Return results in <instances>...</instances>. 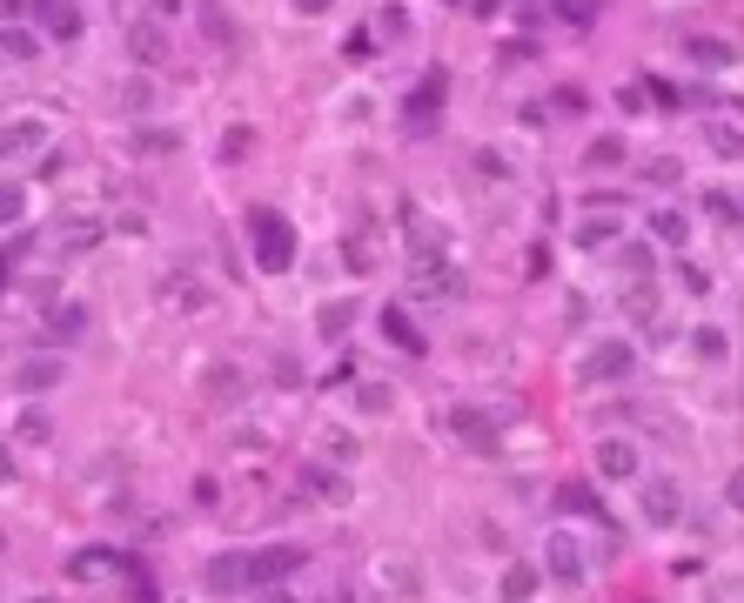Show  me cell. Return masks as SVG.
I'll return each mask as SVG.
<instances>
[{"instance_id": "44", "label": "cell", "mask_w": 744, "mask_h": 603, "mask_svg": "<svg viewBox=\"0 0 744 603\" xmlns=\"http://www.w3.org/2000/svg\"><path fill=\"white\" fill-rule=\"evenodd\" d=\"M322 7H329V0H295V14H322Z\"/></svg>"}, {"instance_id": "41", "label": "cell", "mask_w": 744, "mask_h": 603, "mask_svg": "<svg viewBox=\"0 0 744 603\" xmlns=\"http://www.w3.org/2000/svg\"><path fill=\"white\" fill-rule=\"evenodd\" d=\"M376 27H383V34H409V14H403V7H389V14H383Z\"/></svg>"}, {"instance_id": "21", "label": "cell", "mask_w": 744, "mask_h": 603, "mask_svg": "<svg viewBox=\"0 0 744 603\" xmlns=\"http://www.w3.org/2000/svg\"><path fill=\"white\" fill-rule=\"evenodd\" d=\"M651 242L684 248V242H691V222H684V215H664V208H657V215H651Z\"/></svg>"}, {"instance_id": "29", "label": "cell", "mask_w": 744, "mask_h": 603, "mask_svg": "<svg viewBox=\"0 0 744 603\" xmlns=\"http://www.w3.org/2000/svg\"><path fill=\"white\" fill-rule=\"evenodd\" d=\"M161 295H168V302H181V309H202V302H208L195 282H161Z\"/></svg>"}, {"instance_id": "28", "label": "cell", "mask_w": 744, "mask_h": 603, "mask_svg": "<svg viewBox=\"0 0 744 603\" xmlns=\"http://www.w3.org/2000/svg\"><path fill=\"white\" fill-rule=\"evenodd\" d=\"M0 54H14V61H34V34L7 27V34H0Z\"/></svg>"}, {"instance_id": "5", "label": "cell", "mask_w": 744, "mask_h": 603, "mask_svg": "<svg viewBox=\"0 0 744 603\" xmlns=\"http://www.w3.org/2000/svg\"><path fill=\"white\" fill-rule=\"evenodd\" d=\"M61 376H68V362H54V356H27L21 369H14V389H21V396H47V389H54Z\"/></svg>"}, {"instance_id": "11", "label": "cell", "mask_w": 744, "mask_h": 603, "mask_svg": "<svg viewBox=\"0 0 744 603\" xmlns=\"http://www.w3.org/2000/svg\"><path fill=\"white\" fill-rule=\"evenodd\" d=\"M114 570H121V550H74V557H68V577H74V583L114 577Z\"/></svg>"}, {"instance_id": "32", "label": "cell", "mask_w": 744, "mask_h": 603, "mask_svg": "<svg viewBox=\"0 0 744 603\" xmlns=\"http://www.w3.org/2000/svg\"><path fill=\"white\" fill-rule=\"evenodd\" d=\"M610 235H617V222H610V215H604V222H584V228H577V242H584V248H604Z\"/></svg>"}, {"instance_id": "37", "label": "cell", "mask_w": 744, "mask_h": 603, "mask_svg": "<svg viewBox=\"0 0 744 603\" xmlns=\"http://www.w3.org/2000/svg\"><path fill=\"white\" fill-rule=\"evenodd\" d=\"M208 396H242V376H235V369H215V382H208Z\"/></svg>"}, {"instance_id": "13", "label": "cell", "mask_w": 744, "mask_h": 603, "mask_svg": "<svg viewBox=\"0 0 744 603\" xmlns=\"http://www.w3.org/2000/svg\"><path fill=\"white\" fill-rule=\"evenodd\" d=\"M41 148H47L41 121H14V128L0 134V155H7V161H14V155H41Z\"/></svg>"}, {"instance_id": "30", "label": "cell", "mask_w": 744, "mask_h": 603, "mask_svg": "<svg viewBox=\"0 0 744 603\" xmlns=\"http://www.w3.org/2000/svg\"><path fill=\"white\" fill-rule=\"evenodd\" d=\"M21 208H27V195L14 181H0V222H21Z\"/></svg>"}, {"instance_id": "18", "label": "cell", "mask_w": 744, "mask_h": 603, "mask_svg": "<svg viewBox=\"0 0 744 603\" xmlns=\"http://www.w3.org/2000/svg\"><path fill=\"white\" fill-rule=\"evenodd\" d=\"M47 335H54V342H74V335H88V309H81V302L54 309V315H47Z\"/></svg>"}, {"instance_id": "24", "label": "cell", "mask_w": 744, "mask_h": 603, "mask_svg": "<svg viewBox=\"0 0 744 603\" xmlns=\"http://www.w3.org/2000/svg\"><path fill=\"white\" fill-rule=\"evenodd\" d=\"M349 322H356V302H329V309H322V335H329V342H342Z\"/></svg>"}, {"instance_id": "22", "label": "cell", "mask_w": 744, "mask_h": 603, "mask_svg": "<svg viewBox=\"0 0 744 603\" xmlns=\"http://www.w3.org/2000/svg\"><path fill=\"white\" fill-rule=\"evenodd\" d=\"M503 597H510V603L537 597V570H530V563H510V570H503Z\"/></svg>"}, {"instance_id": "27", "label": "cell", "mask_w": 744, "mask_h": 603, "mask_svg": "<svg viewBox=\"0 0 744 603\" xmlns=\"http://www.w3.org/2000/svg\"><path fill=\"white\" fill-rule=\"evenodd\" d=\"M624 161V141L610 134V141H590V155H584V168H617Z\"/></svg>"}, {"instance_id": "8", "label": "cell", "mask_w": 744, "mask_h": 603, "mask_svg": "<svg viewBox=\"0 0 744 603\" xmlns=\"http://www.w3.org/2000/svg\"><path fill=\"white\" fill-rule=\"evenodd\" d=\"M644 516H651L657 530H671L677 516H684V496H677V483H664V476H657V483H644Z\"/></svg>"}, {"instance_id": "36", "label": "cell", "mask_w": 744, "mask_h": 603, "mask_svg": "<svg viewBox=\"0 0 744 603\" xmlns=\"http://www.w3.org/2000/svg\"><path fill=\"white\" fill-rule=\"evenodd\" d=\"M597 7H604V0H564V21L590 27V21H597Z\"/></svg>"}, {"instance_id": "40", "label": "cell", "mask_w": 744, "mask_h": 603, "mask_svg": "<svg viewBox=\"0 0 744 603\" xmlns=\"http://www.w3.org/2000/svg\"><path fill=\"white\" fill-rule=\"evenodd\" d=\"M309 483H316V496H336V503L349 496V483H342V476H309Z\"/></svg>"}, {"instance_id": "17", "label": "cell", "mask_w": 744, "mask_h": 603, "mask_svg": "<svg viewBox=\"0 0 744 603\" xmlns=\"http://www.w3.org/2000/svg\"><path fill=\"white\" fill-rule=\"evenodd\" d=\"M128 148H135V155H175L181 134L175 128H135V134H128Z\"/></svg>"}, {"instance_id": "33", "label": "cell", "mask_w": 744, "mask_h": 603, "mask_svg": "<svg viewBox=\"0 0 744 603\" xmlns=\"http://www.w3.org/2000/svg\"><path fill=\"white\" fill-rule=\"evenodd\" d=\"M356 402L369 409V416H383V409H389V389H383V382H362V389H356Z\"/></svg>"}, {"instance_id": "42", "label": "cell", "mask_w": 744, "mask_h": 603, "mask_svg": "<svg viewBox=\"0 0 744 603\" xmlns=\"http://www.w3.org/2000/svg\"><path fill=\"white\" fill-rule=\"evenodd\" d=\"M557 114H584V94H577V88H557Z\"/></svg>"}, {"instance_id": "9", "label": "cell", "mask_w": 744, "mask_h": 603, "mask_svg": "<svg viewBox=\"0 0 744 603\" xmlns=\"http://www.w3.org/2000/svg\"><path fill=\"white\" fill-rule=\"evenodd\" d=\"M543 570L557 583H584V550L570 543V536H550V550H543Z\"/></svg>"}, {"instance_id": "10", "label": "cell", "mask_w": 744, "mask_h": 603, "mask_svg": "<svg viewBox=\"0 0 744 603\" xmlns=\"http://www.w3.org/2000/svg\"><path fill=\"white\" fill-rule=\"evenodd\" d=\"M27 7L47 21L54 41H81V7H68V0H27Z\"/></svg>"}, {"instance_id": "43", "label": "cell", "mask_w": 744, "mask_h": 603, "mask_svg": "<svg viewBox=\"0 0 744 603\" xmlns=\"http://www.w3.org/2000/svg\"><path fill=\"white\" fill-rule=\"evenodd\" d=\"M155 7V21H168V14H181V0H148Z\"/></svg>"}, {"instance_id": "26", "label": "cell", "mask_w": 744, "mask_h": 603, "mask_svg": "<svg viewBox=\"0 0 744 603\" xmlns=\"http://www.w3.org/2000/svg\"><path fill=\"white\" fill-rule=\"evenodd\" d=\"M101 242V222H61V248H94Z\"/></svg>"}, {"instance_id": "16", "label": "cell", "mask_w": 744, "mask_h": 603, "mask_svg": "<svg viewBox=\"0 0 744 603\" xmlns=\"http://www.w3.org/2000/svg\"><path fill=\"white\" fill-rule=\"evenodd\" d=\"M557 510H570V516H597V523H604V530H610L604 503H597V496H590L584 483H564V490H557Z\"/></svg>"}, {"instance_id": "4", "label": "cell", "mask_w": 744, "mask_h": 603, "mask_svg": "<svg viewBox=\"0 0 744 603\" xmlns=\"http://www.w3.org/2000/svg\"><path fill=\"white\" fill-rule=\"evenodd\" d=\"M631 369H637L631 342H597V349H590V376L597 382H631Z\"/></svg>"}, {"instance_id": "34", "label": "cell", "mask_w": 744, "mask_h": 603, "mask_svg": "<svg viewBox=\"0 0 744 603\" xmlns=\"http://www.w3.org/2000/svg\"><path fill=\"white\" fill-rule=\"evenodd\" d=\"M644 181H651V188H671V181H677V161H671V155H657L651 168H644Z\"/></svg>"}, {"instance_id": "15", "label": "cell", "mask_w": 744, "mask_h": 603, "mask_svg": "<svg viewBox=\"0 0 744 603\" xmlns=\"http://www.w3.org/2000/svg\"><path fill=\"white\" fill-rule=\"evenodd\" d=\"M436 101H443V81H423V88L409 94V128L429 134V121H436Z\"/></svg>"}, {"instance_id": "39", "label": "cell", "mask_w": 744, "mask_h": 603, "mask_svg": "<svg viewBox=\"0 0 744 603\" xmlns=\"http://www.w3.org/2000/svg\"><path fill=\"white\" fill-rule=\"evenodd\" d=\"M644 101H657V108H677V88H671V81H651V88H644Z\"/></svg>"}, {"instance_id": "2", "label": "cell", "mask_w": 744, "mask_h": 603, "mask_svg": "<svg viewBox=\"0 0 744 603\" xmlns=\"http://www.w3.org/2000/svg\"><path fill=\"white\" fill-rule=\"evenodd\" d=\"M456 289H463V275L450 262H436V255H423V262L409 268V295H423V302H450Z\"/></svg>"}, {"instance_id": "1", "label": "cell", "mask_w": 744, "mask_h": 603, "mask_svg": "<svg viewBox=\"0 0 744 603\" xmlns=\"http://www.w3.org/2000/svg\"><path fill=\"white\" fill-rule=\"evenodd\" d=\"M248 242H255V262L269 268V275H282L295 262V228L275 208H248Z\"/></svg>"}, {"instance_id": "45", "label": "cell", "mask_w": 744, "mask_h": 603, "mask_svg": "<svg viewBox=\"0 0 744 603\" xmlns=\"http://www.w3.org/2000/svg\"><path fill=\"white\" fill-rule=\"evenodd\" d=\"M7 469H14V463H7V449H0V483H7Z\"/></svg>"}, {"instance_id": "31", "label": "cell", "mask_w": 744, "mask_h": 603, "mask_svg": "<svg viewBox=\"0 0 744 603\" xmlns=\"http://www.w3.org/2000/svg\"><path fill=\"white\" fill-rule=\"evenodd\" d=\"M248 148H255V134H248V128H228L222 134V161H242Z\"/></svg>"}, {"instance_id": "3", "label": "cell", "mask_w": 744, "mask_h": 603, "mask_svg": "<svg viewBox=\"0 0 744 603\" xmlns=\"http://www.w3.org/2000/svg\"><path fill=\"white\" fill-rule=\"evenodd\" d=\"M302 563V550H289V543H275V550H255L248 557V590H269V583H282Z\"/></svg>"}, {"instance_id": "35", "label": "cell", "mask_w": 744, "mask_h": 603, "mask_svg": "<svg viewBox=\"0 0 744 603\" xmlns=\"http://www.w3.org/2000/svg\"><path fill=\"white\" fill-rule=\"evenodd\" d=\"M624 275L644 282V275H651V248H624Z\"/></svg>"}, {"instance_id": "7", "label": "cell", "mask_w": 744, "mask_h": 603, "mask_svg": "<svg viewBox=\"0 0 744 603\" xmlns=\"http://www.w3.org/2000/svg\"><path fill=\"white\" fill-rule=\"evenodd\" d=\"M597 469H604L610 483H631V476H637V443H624V436H604V443H597Z\"/></svg>"}, {"instance_id": "14", "label": "cell", "mask_w": 744, "mask_h": 603, "mask_svg": "<svg viewBox=\"0 0 744 603\" xmlns=\"http://www.w3.org/2000/svg\"><path fill=\"white\" fill-rule=\"evenodd\" d=\"M208 590H248V557H235V550L215 557L208 563Z\"/></svg>"}, {"instance_id": "23", "label": "cell", "mask_w": 744, "mask_h": 603, "mask_svg": "<svg viewBox=\"0 0 744 603\" xmlns=\"http://www.w3.org/2000/svg\"><path fill=\"white\" fill-rule=\"evenodd\" d=\"M704 215H711V222H724V228H738V195H731V188L704 195Z\"/></svg>"}, {"instance_id": "38", "label": "cell", "mask_w": 744, "mask_h": 603, "mask_svg": "<svg viewBox=\"0 0 744 603\" xmlns=\"http://www.w3.org/2000/svg\"><path fill=\"white\" fill-rule=\"evenodd\" d=\"M21 436H27V443H41V436H47V416H41V409H27V416H21Z\"/></svg>"}, {"instance_id": "6", "label": "cell", "mask_w": 744, "mask_h": 603, "mask_svg": "<svg viewBox=\"0 0 744 603\" xmlns=\"http://www.w3.org/2000/svg\"><path fill=\"white\" fill-rule=\"evenodd\" d=\"M128 54H135L141 67L168 61V34H161V21H128Z\"/></svg>"}, {"instance_id": "25", "label": "cell", "mask_w": 744, "mask_h": 603, "mask_svg": "<svg viewBox=\"0 0 744 603\" xmlns=\"http://www.w3.org/2000/svg\"><path fill=\"white\" fill-rule=\"evenodd\" d=\"M691 61L698 67H731V41H691Z\"/></svg>"}, {"instance_id": "12", "label": "cell", "mask_w": 744, "mask_h": 603, "mask_svg": "<svg viewBox=\"0 0 744 603\" xmlns=\"http://www.w3.org/2000/svg\"><path fill=\"white\" fill-rule=\"evenodd\" d=\"M450 429H456L470 449H496V423L483 416V409H450Z\"/></svg>"}, {"instance_id": "20", "label": "cell", "mask_w": 744, "mask_h": 603, "mask_svg": "<svg viewBox=\"0 0 744 603\" xmlns=\"http://www.w3.org/2000/svg\"><path fill=\"white\" fill-rule=\"evenodd\" d=\"M383 342H396V349H409V356H423V335L409 329L403 309H383Z\"/></svg>"}, {"instance_id": "19", "label": "cell", "mask_w": 744, "mask_h": 603, "mask_svg": "<svg viewBox=\"0 0 744 603\" xmlns=\"http://www.w3.org/2000/svg\"><path fill=\"white\" fill-rule=\"evenodd\" d=\"M202 34H208V41H215V47H242V27L228 21V14H222V7H215V0H208V7H202Z\"/></svg>"}]
</instances>
